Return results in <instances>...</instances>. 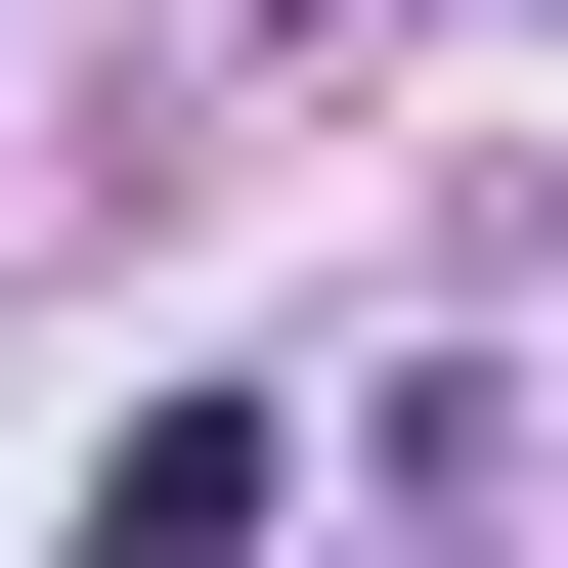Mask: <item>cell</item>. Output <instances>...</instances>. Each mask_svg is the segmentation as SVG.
Wrapping results in <instances>:
<instances>
[{"instance_id":"cell-1","label":"cell","mask_w":568,"mask_h":568,"mask_svg":"<svg viewBox=\"0 0 568 568\" xmlns=\"http://www.w3.org/2000/svg\"><path fill=\"white\" fill-rule=\"evenodd\" d=\"M263 481H306L263 394H132V481H88V568H263Z\"/></svg>"}]
</instances>
